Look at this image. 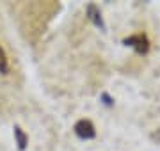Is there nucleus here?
<instances>
[{"label":"nucleus","instance_id":"nucleus-1","mask_svg":"<svg viewBox=\"0 0 160 151\" xmlns=\"http://www.w3.org/2000/svg\"><path fill=\"white\" fill-rule=\"evenodd\" d=\"M123 43L132 48H135L139 53H148V50H149V39L144 32H137V34L128 36V37H125Z\"/></svg>","mask_w":160,"mask_h":151},{"label":"nucleus","instance_id":"nucleus-2","mask_svg":"<svg viewBox=\"0 0 160 151\" xmlns=\"http://www.w3.org/2000/svg\"><path fill=\"white\" fill-rule=\"evenodd\" d=\"M75 134L78 135L80 139H94L96 137V128L89 119H80L75 124Z\"/></svg>","mask_w":160,"mask_h":151},{"label":"nucleus","instance_id":"nucleus-3","mask_svg":"<svg viewBox=\"0 0 160 151\" xmlns=\"http://www.w3.org/2000/svg\"><path fill=\"white\" fill-rule=\"evenodd\" d=\"M87 16H89V20H91V22L96 25V27H100L102 30L105 29V23H103L102 12H100V9H98L94 4H89V6H87Z\"/></svg>","mask_w":160,"mask_h":151},{"label":"nucleus","instance_id":"nucleus-4","mask_svg":"<svg viewBox=\"0 0 160 151\" xmlns=\"http://www.w3.org/2000/svg\"><path fill=\"white\" fill-rule=\"evenodd\" d=\"M14 139H16L18 149H22V151L27 148V144H29V137L25 135V132H23L20 126H14Z\"/></svg>","mask_w":160,"mask_h":151},{"label":"nucleus","instance_id":"nucleus-5","mask_svg":"<svg viewBox=\"0 0 160 151\" xmlns=\"http://www.w3.org/2000/svg\"><path fill=\"white\" fill-rule=\"evenodd\" d=\"M0 73L2 75H7L9 73V61H7V53L6 50L0 46Z\"/></svg>","mask_w":160,"mask_h":151},{"label":"nucleus","instance_id":"nucleus-6","mask_svg":"<svg viewBox=\"0 0 160 151\" xmlns=\"http://www.w3.org/2000/svg\"><path fill=\"white\" fill-rule=\"evenodd\" d=\"M102 100L105 101V105H109V107H112V105H114V100L110 98L107 93H103V94H102Z\"/></svg>","mask_w":160,"mask_h":151}]
</instances>
